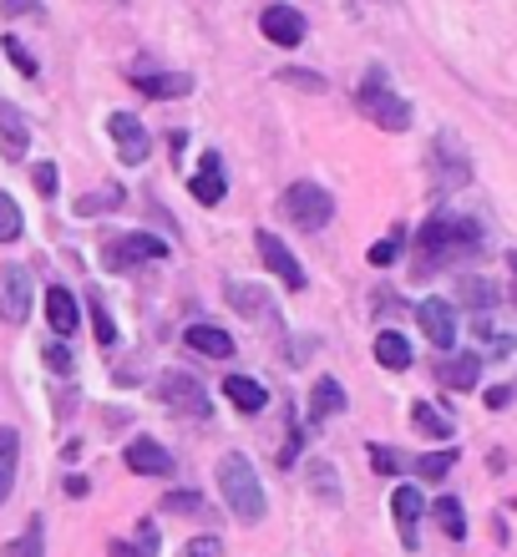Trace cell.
Masks as SVG:
<instances>
[{"mask_svg": "<svg viewBox=\"0 0 517 557\" xmlns=\"http://www.w3.org/2000/svg\"><path fill=\"white\" fill-rule=\"evenodd\" d=\"M158 512H173V517H188V512H204V492H168Z\"/></svg>", "mask_w": 517, "mask_h": 557, "instance_id": "74e56055", "label": "cell"}, {"mask_svg": "<svg viewBox=\"0 0 517 557\" xmlns=\"http://www.w3.org/2000/svg\"><path fill=\"white\" fill-rule=\"evenodd\" d=\"M0 51H5V57L15 61V72L26 76V82H36V72H41V66H36V57H30V51H26L21 41H15V36H5V41H0Z\"/></svg>", "mask_w": 517, "mask_h": 557, "instance_id": "8d00e7d4", "label": "cell"}, {"mask_svg": "<svg viewBox=\"0 0 517 557\" xmlns=\"http://www.w3.org/2000/svg\"><path fill=\"white\" fill-rule=\"evenodd\" d=\"M133 87L152 102H173V97H188L193 76L188 72H133Z\"/></svg>", "mask_w": 517, "mask_h": 557, "instance_id": "2e32d148", "label": "cell"}, {"mask_svg": "<svg viewBox=\"0 0 517 557\" xmlns=\"http://www.w3.org/2000/svg\"><path fill=\"white\" fill-rule=\"evenodd\" d=\"M0 502H5V492H0Z\"/></svg>", "mask_w": 517, "mask_h": 557, "instance_id": "f907efd6", "label": "cell"}, {"mask_svg": "<svg viewBox=\"0 0 517 557\" xmlns=\"http://www.w3.org/2000/svg\"><path fill=\"white\" fill-rule=\"evenodd\" d=\"M21 228H26V219H21L15 198H11V193H0V244H15V238H21Z\"/></svg>", "mask_w": 517, "mask_h": 557, "instance_id": "d6a6232c", "label": "cell"}, {"mask_svg": "<svg viewBox=\"0 0 517 557\" xmlns=\"http://www.w3.org/2000/svg\"><path fill=\"white\" fill-rule=\"evenodd\" d=\"M482 223L477 219H461V213H431L416 234V274L427 278L436 269H452L461 259H477L482 253Z\"/></svg>", "mask_w": 517, "mask_h": 557, "instance_id": "6da1fadb", "label": "cell"}, {"mask_svg": "<svg viewBox=\"0 0 517 557\" xmlns=\"http://www.w3.org/2000/svg\"><path fill=\"white\" fill-rule=\"evenodd\" d=\"M30 183H36V193H41V198H57V162H36Z\"/></svg>", "mask_w": 517, "mask_h": 557, "instance_id": "ab89813d", "label": "cell"}, {"mask_svg": "<svg viewBox=\"0 0 517 557\" xmlns=\"http://www.w3.org/2000/svg\"><path fill=\"white\" fill-rule=\"evenodd\" d=\"M0 15L15 21V15H41V0H0Z\"/></svg>", "mask_w": 517, "mask_h": 557, "instance_id": "ee69618b", "label": "cell"}, {"mask_svg": "<svg viewBox=\"0 0 517 557\" xmlns=\"http://www.w3.org/2000/svg\"><path fill=\"white\" fill-rule=\"evenodd\" d=\"M0 147H5V158L21 162L26 158V147H30V127L26 117H21V107L15 102H0Z\"/></svg>", "mask_w": 517, "mask_h": 557, "instance_id": "d6986e66", "label": "cell"}, {"mask_svg": "<svg viewBox=\"0 0 517 557\" xmlns=\"http://www.w3.org/2000/svg\"><path fill=\"white\" fill-rule=\"evenodd\" d=\"M91 330H97V339H102L107 350H112V345H118V324H112V314H107L102 309V299H91Z\"/></svg>", "mask_w": 517, "mask_h": 557, "instance_id": "f35d334b", "label": "cell"}, {"mask_svg": "<svg viewBox=\"0 0 517 557\" xmlns=\"http://www.w3.org/2000/svg\"><path fill=\"white\" fill-rule=\"evenodd\" d=\"M284 82V87H299V91H325L330 82L320 72H305V66H280V72H274Z\"/></svg>", "mask_w": 517, "mask_h": 557, "instance_id": "d590c367", "label": "cell"}, {"mask_svg": "<svg viewBox=\"0 0 517 557\" xmlns=\"http://www.w3.org/2000/svg\"><path fill=\"white\" fill-rule=\"evenodd\" d=\"M183 143H188V133H173V137H168V152H173V158H183Z\"/></svg>", "mask_w": 517, "mask_h": 557, "instance_id": "c3c4849f", "label": "cell"}, {"mask_svg": "<svg viewBox=\"0 0 517 557\" xmlns=\"http://www.w3.org/2000/svg\"><path fill=\"white\" fill-rule=\"evenodd\" d=\"M259 30H264V41H274V46H299L310 36V21H305L295 5H269V11L259 15Z\"/></svg>", "mask_w": 517, "mask_h": 557, "instance_id": "4fadbf2b", "label": "cell"}, {"mask_svg": "<svg viewBox=\"0 0 517 557\" xmlns=\"http://www.w3.org/2000/svg\"><path fill=\"white\" fill-rule=\"evenodd\" d=\"M66 497H87V482H82V476H66Z\"/></svg>", "mask_w": 517, "mask_h": 557, "instance_id": "7dc6e473", "label": "cell"}, {"mask_svg": "<svg viewBox=\"0 0 517 557\" xmlns=\"http://www.w3.org/2000/svg\"><path fill=\"white\" fill-rule=\"evenodd\" d=\"M427 168H431L436 193H452V188H467V183H472V158H467V147L452 133H436V143H431V152H427Z\"/></svg>", "mask_w": 517, "mask_h": 557, "instance_id": "8992f818", "label": "cell"}, {"mask_svg": "<svg viewBox=\"0 0 517 557\" xmlns=\"http://www.w3.org/2000/svg\"><path fill=\"white\" fill-rule=\"evenodd\" d=\"M223 396H229V406L244 416H259L269 406V391L254 381V375H229V381H223Z\"/></svg>", "mask_w": 517, "mask_h": 557, "instance_id": "44dd1931", "label": "cell"}, {"mask_svg": "<svg viewBox=\"0 0 517 557\" xmlns=\"http://www.w3.org/2000/svg\"><path fill=\"white\" fill-rule=\"evenodd\" d=\"M436 381H442L446 391H477V381H482V355L477 350L446 355L442 366H436Z\"/></svg>", "mask_w": 517, "mask_h": 557, "instance_id": "e0dca14e", "label": "cell"}, {"mask_svg": "<svg viewBox=\"0 0 517 557\" xmlns=\"http://www.w3.org/2000/svg\"><path fill=\"white\" fill-rule=\"evenodd\" d=\"M107 137L118 143V158L122 162H148V152H152V137H148V127L133 117V112H112L107 117Z\"/></svg>", "mask_w": 517, "mask_h": 557, "instance_id": "ba28073f", "label": "cell"}, {"mask_svg": "<svg viewBox=\"0 0 517 557\" xmlns=\"http://www.w3.org/2000/svg\"><path fill=\"white\" fill-rule=\"evenodd\" d=\"M457 299H461V309H472L477 320H488L492 309H497V284L482 278V274H461L457 278Z\"/></svg>", "mask_w": 517, "mask_h": 557, "instance_id": "ffe728a7", "label": "cell"}, {"mask_svg": "<svg viewBox=\"0 0 517 557\" xmlns=\"http://www.w3.org/2000/svg\"><path fill=\"white\" fill-rule=\"evenodd\" d=\"M411 425L421 431V436H431V441H452V431H457V425H452V416L436 411L431 400H416V406H411Z\"/></svg>", "mask_w": 517, "mask_h": 557, "instance_id": "cb8c5ba5", "label": "cell"}, {"mask_svg": "<svg viewBox=\"0 0 517 557\" xmlns=\"http://www.w3.org/2000/svg\"><path fill=\"white\" fill-rule=\"evenodd\" d=\"M152 259H168V244L158 234H127L118 244H107V264L112 269H137L152 264Z\"/></svg>", "mask_w": 517, "mask_h": 557, "instance_id": "9c48e42d", "label": "cell"}, {"mask_svg": "<svg viewBox=\"0 0 517 557\" xmlns=\"http://www.w3.org/2000/svg\"><path fill=\"white\" fill-rule=\"evenodd\" d=\"M0 557H41V522H30L21 537H11V543L0 547Z\"/></svg>", "mask_w": 517, "mask_h": 557, "instance_id": "e575fe53", "label": "cell"}, {"mask_svg": "<svg viewBox=\"0 0 517 557\" xmlns=\"http://www.w3.org/2000/svg\"><path fill=\"white\" fill-rule=\"evenodd\" d=\"M122 461H127V471H137V476H168V471H173V451L158 446L152 436H137L133 446L122 451Z\"/></svg>", "mask_w": 517, "mask_h": 557, "instance_id": "9a60e30c", "label": "cell"}, {"mask_svg": "<svg viewBox=\"0 0 517 557\" xmlns=\"http://www.w3.org/2000/svg\"><path fill=\"white\" fill-rule=\"evenodd\" d=\"M421 512H427L421 492H416L411 482H401L396 497H391V517H396V532H401V547H406V553H416V547H421V537H416V528H421Z\"/></svg>", "mask_w": 517, "mask_h": 557, "instance_id": "8fae6325", "label": "cell"}, {"mask_svg": "<svg viewBox=\"0 0 517 557\" xmlns=\"http://www.w3.org/2000/svg\"><path fill=\"white\" fill-rule=\"evenodd\" d=\"M15 456H21V436L0 431V492L5 497H11V486H15Z\"/></svg>", "mask_w": 517, "mask_h": 557, "instance_id": "f1b7e54d", "label": "cell"}, {"mask_svg": "<svg viewBox=\"0 0 517 557\" xmlns=\"http://www.w3.org/2000/svg\"><path fill=\"white\" fill-rule=\"evenodd\" d=\"M376 366H385V370H411V345H406V335H396V330H381V335H376Z\"/></svg>", "mask_w": 517, "mask_h": 557, "instance_id": "d4e9b609", "label": "cell"}, {"mask_svg": "<svg viewBox=\"0 0 517 557\" xmlns=\"http://www.w3.org/2000/svg\"><path fill=\"white\" fill-rule=\"evenodd\" d=\"M284 213H290L295 228L320 234V228L335 219V198H330V188H320V183H310V177H299V183L284 188Z\"/></svg>", "mask_w": 517, "mask_h": 557, "instance_id": "277c9868", "label": "cell"}, {"mask_svg": "<svg viewBox=\"0 0 517 557\" xmlns=\"http://www.w3.org/2000/svg\"><path fill=\"white\" fill-rule=\"evenodd\" d=\"M370 467L381 471V476H396V471H401V456L391 451V446H370Z\"/></svg>", "mask_w": 517, "mask_h": 557, "instance_id": "60d3db41", "label": "cell"}, {"mask_svg": "<svg viewBox=\"0 0 517 557\" xmlns=\"http://www.w3.org/2000/svg\"><path fill=\"white\" fill-rule=\"evenodd\" d=\"M345 411V391H341V381L335 375H320V385H315V396H310V416H315V425L325 421V416H341Z\"/></svg>", "mask_w": 517, "mask_h": 557, "instance_id": "484cf974", "label": "cell"}, {"mask_svg": "<svg viewBox=\"0 0 517 557\" xmlns=\"http://www.w3.org/2000/svg\"><path fill=\"white\" fill-rule=\"evenodd\" d=\"M152 391H158V400H163L173 416H183V421H208V411H213V406H208V391L193 381L188 370H163Z\"/></svg>", "mask_w": 517, "mask_h": 557, "instance_id": "5b68a950", "label": "cell"}, {"mask_svg": "<svg viewBox=\"0 0 517 557\" xmlns=\"http://www.w3.org/2000/svg\"><path fill=\"white\" fill-rule=\"evenodd\" d=\"M76 320H82V309H76V294L61 289V284H51V289H46V324L57 330V339L76 335Z\"/></svg>", "mask_w": 517, "mask_h": 557, "instance_id": "ac0fdd59", "label": "cell"}, {"mask_svg": "<svg viewBox=\"0 0 517 557\" xmlns=\"http://www.w3.org/2000/svg\"><path fill=\"white\" fill-rule=\"evenodd\" d=\"M355 107H360V117H370L381 133H406V127H411V102L391 91L385 66H370L366 72V82L355 87Z\"/></svg>", "mask_w": 517, "mask_h": 557, "instance_id": "3957f363", "label": "cell"}, {"mask_svg": "<svg viewBox=\"0 0 517 557\" xmlns=\"http://www.w3.org/2000/svg\"><path fill=\"white\" fill-rule=\"evenodd\" d=\"M488 406H492V411L513 406V385H492V391H488Z\"/></svg>", "mask_w": 517, "mask_h": 557, "instance_id": "f6af8a7d", "label": "cell"}, {"mask_svg": "<svg viewBox=\"0 0 517 557\" xmlns=\"http://www.w3.org/2000/svg\"><path fill=\"white\" fill-rule=\"evenodd\" d=\"M507 269H513V294H517V249L507 253Z\"/></svg>", "mask_w": 517, "mask_h": 557, "instance_id": "681fc988", "label": "cell"}, {"mask_svg": "<svg viewBox=\"0 0 517 557\" xmlns=\"http://www.w3.org/2000/svg\"><path fill=\"white\" fill-rule=\"evenodd\" d=\"M310 486H315V497H325V507H341V482H335L330 461H315L310 467Z\"/></svg>", "mask_w": 517, "mask_h": 557, "instance_id": "f546056e", "label": "cell"}, {"mask_svg": "<svg viewBox=\"0 0 517 557\" xmlns=\"http://www.w3.org/2000/svg\"><path fill=\"white\" fill-rule=\"evenodd\" d=\"M188 193L198 198L204 208H219L223 203V193H229V177H223V158L219 152H204L198 158V173L188 177Z\"/></svg>", "mask_w": 517, "mask_h": 557, "instance_id": "5bb4252c", "label": "cell"}, {"mask_svg": "<svg viewBox=\"0 0 517 557\" xmlns=\"http://www.w3.org/2000/svg\"><path fill=\"white\" fill-rule=\"evenodd\" d=\"M416 320H421V335L436 345V350H452L457 345V309L446 299H421L416 305Z\"/></svg>", "mask_w": 517, "mask_h": 557, "instance_id": "30bf717a", "label": "cell"}, {"mask_svg": "<svg viewBox=\"0 0 517 557\" xmlns=\"http://www.w3.org/2000/svg\"><path fill=\"white\" fill-rule=\"evenodd\" d=\"M452 467H457V451H452V446H446V451H431V456H421V461H416L421 482H442Z\"/></svg>", "mask_w": 517, "mask_h": 557, "instance_id": "836d02e7", "label": "cell"}, {"mask_svg": "<svg viewBox=\"0 0 517 557\" xmlns=\"http://www.w3.org/2000/svg\"><path fill=\"white\" fill-rule=\"evenodd\" d=\"M219 492H223V507L238 517V522H264V486H259V471L249 467V456L229 451L219 461Z\"/></svg>", "mask_w": 517, "mask_h": 557, "instance_id": "7a4b0ae2", "label": "cell"}, {"mask_svg": "<svg viewBox=\"0 0 517 557\" xmlns=\"http://www.w3.org/2000/svg\"><path fill=\"white\" fill-rule=\"evenodd\" d=\"M188 350L208 355V360H229L234 355V335L229 330H219V324H188Z\"/></svg>", "mask_w": 517, "mask_h": 557, "instance_id": "7402d4cb", "label": "cell"}, {"mask_svg": "<svg viewBox=\"0 0 517 557\" xmlns=\"http://www.w3.org/2000/svg\"><path fill=\"white\" fill-rule=\"evenodd\" d=\"M177 557H223V543H219V537H193V543L183 547Z\"/></svg>", "mask_w": 517, "mask_h": 557, "instance_id": "7bdbcfd3", "label": "cell"}, {"mask_svg": "<svg viewBox=\"0 0 517 557\" xmlns=\"http://www.w3.org/2000/svg\"><path fill=\"white\" fill-rule=\"evenodd\" d=\"M137 553L143 557H158V522H137Z\"/></svg>", "mask_w": 517, "mask_h": 557, "instance_id": "b9f144b4", "label": "cell"}, {"mask_svg": "<svg viewBox=\"0 0 517 557\" xmlns=\"http://www.w3.org/2000/svg\"><path fill=\"white\" fill-rule=\"evenodd\" d=\"M223 294H229V305H234L244 320H264L269 289H259V284H244V278H229V284H223Z\"/></svg>", "mask_w": 517, "mask_h": 557, "instance_id": "603a6c76", "label": "cell"}, {"mask_svg": "<svg viewBox=\"0 0 517 557\" xmlns=\"http://www.w3.org/2000/svg\"><path fill=\"white\" fill-rule=\"evenodd\" d=\"M401 244H406V228L396 223V228H391V234H385L381 244H370V264H376V269L396 264V259H401Z\"/></svg>", "mask_w": 517, "mask_h": 557, "instance_id": "1f68e13d", "label": "cell"}, {"mask_svg": "<svg viewBox=\"0 0 517 557\" xmlns=\"http://www.w3.org/2000/svg\"><path fill=\"white\" fill-rule=\"evenodd\" d=\"M30 269L26 264H5L0 269V320L5 324H26L30 314Z\"/></svg>", "mask_w": 517, "mask_h": 557, "instance_id": "52a82bcc", "label": "cell"}, {"mask_svg": "<svg viewBox=\"0 0 517 557\" xmlns=\"http://www.w3.org/2000/svg\"><path fill=\"white\" fill-rule=\"evenodd\" d=\"M254 249H259V259H264V264L274 269V274H280L284 284H290V289H305V284H310V278H305V269H299V259L280 244V234L259 228V234H254Z\"/></svg>", "mask_w": 517, "mask_h": 557, "instance_id": "7c38bea8", "label": "cell"}, {"mask_svg": "<svg viewBox=\"0 0 517 557\" xmlns=\"http://www.w3.org/2000/svg\"><path fill=\"white\" fill-rule=\"evenodd\" d=\"M122 203H127L122 188H97V193H87V198H76V213L91 219V213H112V208H122Z\"/></svg>", "mask_w": 517, "mask_h": 557, "instance_id": "83f0119b", "label": "cell"}, {"mask_svg": "<svg viewBox=\"0 0 517 557\" xmlns=\"http://www.w3.org/2000/svg\"><path fill=\"white\" fill-rule=\"evenodd\" d=\"M41 360H46V370H51V375H72V370H76V355H72V345H66V339H46Z\"/></svg>", "mask_w": 517, "mask_h": 557, "instance_id": "4dcf8cb0", "label": "cell"}, {"mask_svg": "<svg viewBox=\"0 0 517 557\" xmlns=\"http://www.w3.org/2000/svg\"><path fill=\"white\" fill-rule=\"evenodd\" d=\"M107 557H143V553H137V543H112Z\"/></svg>", "mask_w": 517, "mask_h": 557, "instance_id": "bcb514c9", "label": "cell"}, {"mask_svg": "<svg viewBox=\"0 0 517 557\" xmlns=\"http://www.w3.org/2000/svg\"><path fill=\"white\" fill-rule=\"evenodd\" d=\"M431 512H436V522H442V532L452 537V543H461V537H467V512H461L457 497H442Z\"/></svg>", "mask_w": 517, "mask_h": 557, "instance_id": "4316f807", "label": "cell"}]
</instances>
